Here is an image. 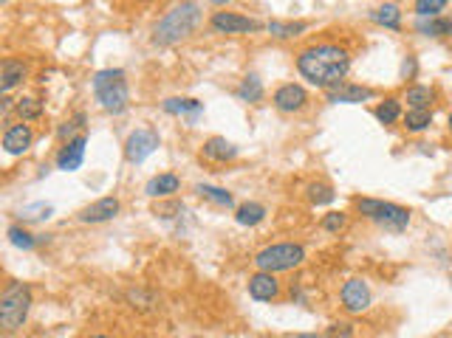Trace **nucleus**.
<instances>
[{
	"label": "nucleus",
	"mask_w": 452,
	"mask_h": 338,
	"mask_svg": "<svg viewBox=\"0 0 452 338\" xmlns=\"http://www.w3.org/2000/svg\"><path fill=\"white\" fill-rule=\"evenodd\" d=\"M82 121H85V116L79 113V116H77L74 121H68V125H66V127H59V136H63V138H68V136H71V133H74L77 127H82Z\"/></svg>",
	"instance_id": "nucleus-35"
},
{
	"label": "nucleus",
	"mask_w": 452,
	"mask_h": 338,
	"mask_svg": "<svg viewBox=\"0 0 452 338\" xmlns=\"http://www.w3.org/2000/svg\"><path fill=\"white\" fill-rule=\"evenodd\" d=\"M446 9V0H418L415 3V14L424 20V17H438V12Z\"/></svg>",
	"instance_id": "nucleus-31"
},
{
	"label": "nucleus",
	"mask_w": 452,
	"mask_h": 338,
	"mask_svg": "<svg viewBox=\"0 0 452 338\" xmlns=\"http://www.w3.org/2000/svg\"><path fill=\"white\" fill-rule=\"evenodd\" d=\"M32 310V291L23 282H9L3 296H0V327L6 332H14L23 327Z\"/></svg>",
	"instance_id": "nucleus-5"
},
{
	"label": "nucleus",
	"mask_w": 452,
	"mask_h": 338,
	"mask_svg": "<svg viewBox=\"0 0 452 338\" xmlns=\"http://www.w3.org/2000/svg\"><path fill=\"white\" fill-rule=\"evenodd\" d=\"M376 118L382 121V125H393V121L402 118V105L399 99H384L379 107H376Z\"/></svg>",
	"instance_id": "nucleus-28"
},
{
	"label": "nucleus",
	"mask_w": 452,
	"mask_h": 338,
	"mask_svg": "<svg viewBox=\"0 0 452 338\" xmlns=\"http://www.w3.org/2000/svg\"><path fill=\"white\" fill-rule=\"evenodd\" d=\"M9 240H12V245H17V249H23V251H32L35 249V237L28 234L26 229H20V226H12L9 229Z\"/></svg>",
	"instance_id": "nucleus-33"
},
{
	"label": "nucleus",
	"mask_w": 452,
	"mask_h": 338,
	"mask_svg": "<svg viewBox=\"0 0 452 338\" xmlns=\"http://www.w3.org/2000/svg\"><path fill=\"white\" fill-rule=\"evenodd\" d=\"M415 28L427 37H444V34H452V20L449 17H430V20H418Z\"/></svg>",
	"instance_id": "nucleus-25"
},
{
	"label": "nucleus",
	"mask_w": 452,
	"mask_h": 338,
	"mask_svg": "<svg viewBox=\"0 0 452 338\" xmlns=\"http://www.w3.org/2000/svg\"><path fill=\"white\" fill-rule=\"evenodd\" d=\"M94 94L97 102L102 105V110L108 113H125L128 102H130V90H128V79L122 68H105L97 71L94 76Z\"/></svg>",
	"instance_id": "nucleus-3"
},
{
	"label": "nucleus",
	"mask_w": 452,
	"mask_h": 338,
	"mask_svg": "<svg viewBox=\"0 0 452 338\" xmlns=\"http://www.w3.org/2000/svg\"><path fill=\"white\" fill-rule=\"evenodd\" d=\"M345 223H348V218L342 211H331V214H325V218H322V229L325 231H340V229H345Z\"/></svg>",
	"instance_id": "nucleus-34"
},
{
	"label": "nucleus",
	"mask_w": 452,
	"mask_h": 338,
	"mask_svg": "<svg viewBox=\"0 0 452 338\" xmlns=\"http://www.w3.org/2000/svg\"><path fill=\"white\" fill-rule=\"evenodd\" d=\"M204 12L198 3H178L173 6L153 28V43L156 45H173V43H181L184 37H190L198 23H201Z\"/></svg>",
	"instance_id": "nucleus-2"
},
{
	"label": "nucleus",
	"mask_w": 452,
	"mask_h": 338,
	"mask_svg": "<svg viewBox=\"0 0 452 338\" xmlns=\"http://www.w3.org/2000/svg\"><path fill=\"white\" fill-rule=\"evenodd\" d=\"M303 260H306L303 245H297V242H277V245H268V249H263V251L255 257V265H257L263 273H277V271H291V268H297Z\"/></svg>",
	"instance_id": "nucleus-6"
},
{
	"label": "nucleus",
	"mask_w": 452,
	"mask_h": 338,
	"mask_svg": "<svg viewBox=\"0 0 452 338\" xmlns=\"http://www.w3.org/2000/svg\"><path fill=\"white\" fill-rule=\"evenodd\" d=\"M159 144L161 141H159V133L156 130H136L125 141V158L130 164H141V161H147L159 149Z\"/></svg>",
	"instance_id": "nucleus-7"
},
{
	"label": "nucleus",
	"mask_w": 452,
	"mask_h": 338,
	"mask_svg": "<svg viewBox=\"0 0 452 338\" xmlns=\"http://www.w3.org/2000/svg\"><path fill=\"white\" fill-rule=\"evenodd\" d=\"M201 152H204V158H206V161H221V164L237 158V147L229 144V141L221 138V136H213V138H209V141L204 144Z\"/></svg>",
	"instance_id": "nucleus-16"
},
{
	"label": "nucleus",
	"mask_w": 452,
	"mask_h": 338,
	"mask_svg": "<svg viewBox=\"0 0 452 338\" xmlns=\"http://www.w3.org/2000/svg\"><path fill=\"white\" fill-rule=\"evenodd\" d=\"M356 209L365 214V218L376 226H382L384 231H393L402 234L410 226V209L399 206V203H390V200H376V198H359Z\"/></svg>",
	"instance_id": "nucleus-4"
},
{
	"label": "nucleus",
	"mask_w": 452,
	"mask_h": 338,
	"mask_svg": "<svg viewBox=\"0 0 452 338\" xmlns=\"http://www.w3.org/2000/svg\"><path fill=\"white\" fill-rule=\"evenodd\" d=\"M17 116H20L23 121H35V118L43 116V105H40L37 99H32V96H26V99L17 102Z\"/></svg>",
	"instance_id": "nucleus-29"
},
{
	"label": "nucleus",
	"mask_w": 452,
	"mask_h": 338,
	"mask_svg": "<svg viewBox=\"0 0 452 338\" xmlns=\"http://www.w3.org/2000/svg\"><path fill=\"white\" fill-rule=\"evenodd\" d=\"M342 307L348 313H365L368 307H371V288L368 282H362V279H348L342 285Z\"/></svg>",
	"instance_id": "nucleus-9"
},
{
	"label": "nucleus",
	"mask_w": 452,
	"mask_h": 338,
	"mask_svg": "<svg viewBox=\"0 0 452 338\" xmlns=\"http://www.w3.org/2000/svg\"><path fill=\"white\" fill-rule=\"evenodd\" d=\"M371 20L379 23V25H384V28H402V12H399L396 3H384V6L373 9L371 12Z\"/></svg>",
	"instance_id": "nucleus-23"
},
{
	"label": "nucleus",
	"mask_w": 452,
	"mask_h": 338,
	"mask_svg": "<svg viewBox=\"0 0 452 338\" xmlns=\"http://www.w3.org/2000/svg\"><path fill=\"white\" fill-rule=\"evenodd\" d=\"M119 200L116 198H99V200H94L90 206H85L82 211H79V220L82 223H105V220H113L116 214H119Z\"/></svg>",
	"instance_id": "nucleus-12"
},
{
	"label": "nucleus",
	"mask_w": 452,
	"mask_h": 338,
	"mask_svg": "<svg viewBox=\"0 0 452 338\" xmlns=\"http://www.w3.org/2000/svg\"><path fill=\"white\" fill-rule=\"evenodd\" d=\"M0 79H3V82H0V90L9 94L14 85H20L26 79V65L17 63V59H6V63H3V76H0Z\"/></svg>",
	"instance_id": "nucleus-20"
},
{
	"label": "nucleus",
	"mask_w": 452,
	"mask_h": 338,
	"mask_svg": "<svg viewBox=\"0 0 452 338\" xmlns=\"http://www.w3.org/2000/svg\"><path fill=\"white\" fill-rule=\"evenodd\" d=\"M85 144H88L85 136H74V138H68V144H66L63 149H59V156H57V169H63V172H74V169H79L82 161H85Z\"/></svg>",
	"instance_id": "nucleus-11"
},
{
	"label": "nucleus",
	"mask_w": 452,
	"mask_h": 338,
	"mask_svg": "<svg viewBox=\"0 0 452 338\" xmlns=\"http://www.w3.org/2000/svg\"><path fill=\"white\" fill-rule=\"evenodd\" d=\"M268 32L275 34L277 40H288V37H297L299 32H306V23H283V20H271V23H268Z\"/></svg>",
	"instance_id": "nucleus-27"
},
{
	"label": "nucleus",
	"mask_w": 452,
	"mask_h": 338,
	"mask_svg": "<svg viewBox=\"0 0 452 338\" xmlns=\"http://www.w3.org/2000/svg\"><path fill=\"white\" fill-rule=\"evenodd\" d=\"M297 338H328V335H311V332H303V335H297Z\"/></svg>",
	"instance_id": "nucleus-37"
},
{
	"label": "nucleus",
	"mask_w": 452,
	"mask_h": 338,
	"mask_svg": "<svg viewBox=\"0 0 452 338\" xmlns=\"http://www.w3.org/2000/svg\"><path fill=\"white\" fill-rule=\"evenodd\" d=\"M433 99H435V90L427 87V85L407 87V105H410V110H430Z\"/></svg>",
	"instance_id": "nucleus-19"
},
{
	"label": "nucleus",
	"mask_w": 452,
	"mask_h": 338,
	"mask_svg": "<svg viewBox=\"0 0 452 338\" xmlns=\"http://www.w3.org/2000/svg\"><path fill=\"white\" fill-rule=\"evenodd\" d=\"M263 218H266V206L263 203H244V206H237V211H235V220L240 226H257Z\"/></svg>",
	"instance_id": "nucleus-24"
},
{
	"label": "nucleus",
	"mask_w": 452,
	"mask_h": 338,
	"mask_svg": "<svg viewBox=\"0 0 452 338\" xmlns=\"http://www.w3.org/2000/svg\"><path fill=\"white\" fill-rule=\"evenodd\" d=\"M371 87H362V85H340L334 90H328V102L331 105H359L371 99Z\"/></svg>",
	"instance_id": "nucleus-15"
},
{
	"label": "nucleus",
	"mask_w": 452,
	"mask_h": 338,
	"mask_svg": "<svg viewBox=\"0 0 452 338\" xmlns=\"http://www.w3.org/2000/svg\"><path fill=\"white\" fill-rule=\"evenodd\" d=\"M178 187H181V180L173 172H164V175H156L153 180H150L147 187H144V192L150 198H170V195L178 192Z\"/></svg>",
	"instance_id": "nucleus-18"
},
{
	"label": "nucleus",
	"mask_w": 452,
	"mask_h": 338,
	"mask_svg": "<svg viewBox=\"0 0 452 338\" xmlns=\"http://www.w3.org/2000/svg\"><path fill=\"white\" fill-rule=\"evenodd\" d=\"M51 211H54L51 203H35V206H26V209L20 211V218H23V220H48Z\"/></svg>",
	"instance_id": "nucleus-32"
},
{
	"label": "nucleus",
	"mask_w": 452,
	"mask_h": 338,
	"mask_svg": "<svg viewBox=\"0 0 452 338\" xmlns=\"http://www.w3.org/2000/svg\"><path fill=\"white\" fill-rule=\"evenodd\" d=\"M213 28L221 34H246V32H257L260 23L246 17V14H237V12H215Z\"/></svg>",
	"instance_id": "nucleus-8"
},
{
	"label": "nucleus",
	"mask_w": 452,
	"mask_h": 338,
	"mask_svg": "<svg viewBox=\"0 0 452 338\" xmlns=\"http://www.w3.org/2000/svg\"><path fill=\"white\" fill-rule=\"evenodd\" d=\"M297 71L303 74L311 85L334 90L345 85V76L351 71V54L334 43L311 45L306 51H299L297 56Z\"/></svg>",
	"instance_id": "nucleus-1"
},
{
	"label": "nucleus",
	"mask_w": 452,
	"mask_h": 338,
	"mask_svg": "<svg viewBox=\"0 0 452 338\" xmlns=\"http://www.w3.org/2000/svg\"><path fill=\"white\" fill-rule=\"evenodd\" d=\"M271 102H275V107L283 110V113H297V110H303V107H306L308 94H306V87H303V85L288 82V85H280V87L275 90Z\"/></svg>",
	"instance_id": "nucleus-10"
},
{
	"label": "nucleus",
	"mask_w": 452,
	"mask_h": 338,
	"mask_svg": "<svg viewBox=\"0 0 452 338\" xmlns=\"http://www.w3.org/2000/svg\"><path fill=\"white\" fill-rule=\"evenodd\" d=\"M195 192H198L204 200L215 203V206H221V209H232V206H235V198H232L226 189H221V187H209V183H198Z\"/></svg>",
	"instance_id": "nucleus-21"
},
{
	"label": "nucleus",
	"mask_w": 452,
	"mask_h": 338,
	"mask_svg": "<svg viewBox=\"0 0 452 338\" xmlns=\"http://www.w3.org/2000/svg\"><path fill=\"white\" fill-rule=\"evenodd\" d=\"M90 338H108V335H90Z\"/></svg>",
	"instance_id": "nucleus-39"
},
{
	"label": "nucleus",
	"mask_w": 452,
	"mask_h": 338,
	"mask_svg": "<svg viewBox=\"0 0 452 338\" xmlns=\"http://www.w3.org/2000/svg\"><path fill=\"white\" fill-rule=\"evenodd\" d=\"M449 130H452V113H449Z\"/></svg>",
	"instance_id": "nucleus-38"
},
{
	"label": "nucleus",
	"mask_w": 452,
	"mask_h": 338,
	"mask_svg": "<svg viewBox=\"0 0 452 338\" xmlns=\"http://www.w3.org/2000/svg\"><path fill=\"white\" fill-rule=\"evenodd\" d=\"M235 94H237V99H240V102H249V105H255V102H260V99H263V82H260L255 74H249L244 82L237 85Z\"/></svg>",
	"instance_id": "nucleus-22"
},
{
	"label": "nucleus",
	"mask_w": 452,
	"mask_h": 338,
	"mask_svg": "<svg viewBox=\"0 0 452 338\" xmlns=\"http://www.w3.org/2000/svg\"><path fill=\"white\" fill-rule=\"evenodd\" d=\"M308 200L314 206H325L334 200V189H331L328 183H308Z\"/></svg>",
	"instance_id": "nucleus-30"
},
{
	"label": "nucleus",
	"mask_w": 452,
	"mask_h": 338,
	"mask_svg": "<svg viewBox=\"0 0 452 338\" xmlns=\"http://www.w3.org/2000/svg\"><path fill=\"white\" fill-rule=\"evenodd\" d=\"M249 296L257 302H271L280 296V282L275 279V273H255L249 279Z\"/></svg>",
	"instance_id": "nucleus-13"
},
{
	"label": "nucleus",
	"mask_w": 452,
	"mask_h": 338,
	"mask_svg": "<svg viewBox=\"0 0 452 338\" xmlns=\"http://www.w3.org/2000/svg\"><path fill=\"white\" fill-rule=\"evenodd\" d=\"M433 125V113L430 110H407L404 116V127L410 133H421V130H427Z\"/></svg>",
	"instance_id": "nucleus-26"
},
{
	"label": "nucleus",
	"mask_w": 452,
	"mask_h": 338,
	"mask_svg": "<svg viewBox=\"0 0 452 338\" xmlns=\"http://www.w3.org/2000/svg\"><path fill=\"white\" fill-rule=\"evenodd\" d=\"M351 335V324H334L328 330V338H348Z\"/></svg>",
	"instance_id": "nucleus-36"
},
{
	"label": "nucleus",
	"mask_w": 452,
	"mask_h": 338,
	"mask_svg": "<svg viewBox=\"0 0 452 338\" xmlns=\"http://www.w3.org/2000/svg\"><path fill=\"white\" fill-rule=\"evenodd\" d=\"M161 107H164L167 113H173V116H187L190 125H195L198 116L204 113V105H201L198 99H164Z\"/></svg>",
	"instance_id": "nucleus-17"
},
{
	"label": "nucleus",
	"mask_w": 452,
	"mask_h": 338,
	"mask_svg": "<svg viewBox=\"0 0 452 338\" xmlns=\"http://www.w3.org/2000/svg\"><path fill=\"white\" fill-rule=\"evenodd\" d=\"M449 288H452V276H449Z\"/></svg>",
	"instance_id": "nucleus-40"
},
{
	"label": "nucleus",
	"mask_w": 452,
	"mask_h": 338,
	"mask_svg": "<svg viewBox=\"0 0 452 338\" xmlns=\"http://www.w3.org/2000/svg\"><path fill=\"white\" fill-rule=\"evenodd\" d=\"M32 141H35L32 127H28V125H14L3 136V149L9 152V156H23V152L32 147Z\"/></svg>",
	"instance_id": "nucleus-14"
}]
</instances>
